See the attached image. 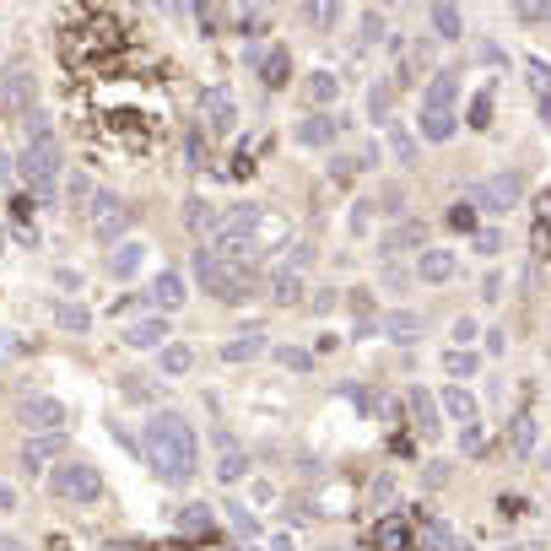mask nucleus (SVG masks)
<instances>
[{
  "label": "nucleus",
  "mask_w": 551,
  "mask_h": 551,
  "mask_svg": "<svg viewBox=\"0 0 551 551\" xmlns=\"http://www.w3.org/2000/svg\"><path fill=\"white\" fill-rule=\"evenodd\" d=\"M141 460L163 487H190L200 470V438L184 411H152L141 427Z\"/></svg>",
  "instance_id": "1"
},
{
  "label": "nucleus",
  "mask_w": 551,
  "mask_h": 551,
  "mask_svg": "<svg viewBox=\"0 0 551 551\" xmlns=\"http://www.w3.org/2000/svg\"><path fill=\"white\" fill-rule=\"evenodd\" d=\"M190 271H195V287L206 292V298L227 303V308H244L254 292H260V276H254V265H227L211 244H195Z\"/></svg>",
  "instance_id": "2"
},
{
  "label": "nucleus",
  "mask_w": 551,
  "mask_h": 551,
  "mask_svg": "<svg viewBox=\"0 0 551 551\" xmlns=\"http://www.w3.org/2000/svg\"><path fill=\"white\" fill-rule=\"evenodd\" d=\"M17 179L28 184L33 200H49L55 184L65 179V146H60V136L49 125L28 130V146H22V157H17Z\"/></svg>",
  "instance_id": "3"
},
{
  "label": "nucleus",
  "mask_w": 551,
  "mask_h": 551,
  "mask_svg": "<svg viewBox=\"0 0 551 551\" xmlns=\"http://www.w3.org/2000/svg\"><path fill=\"white\" fill-rule=\"evenodd\" d=\"M49 492L60 497V503H76V508H87V503H98L103 497V476H98V465H87V460H65L49 470Z\"/></svg>",
  "instance_id": "4"
},
{
  "label": "nucleus",
  "mask_w": 551,
  "mask_h": 551,
  "mask_svg": "<svg viewBox=\"0 0 551 551\" xmlns=\"http://www.w3.org/2000/svg\"><path fill=\"white\" fill-rule=\"evenodd\" d=\"M17 422L28 427V433H65L71 411H65V400L49 395V389H28V395H17Z\"/></svg>",
  "instance_id": "5"
},
{
  "label": "nucleus",
  "mask_w": 551,
  "mask_h": 551,
  "mask_svg": "<svg viewBox=\"0 0 551 551\" xmlns=\"http://www.w3.org/2000/svg\"><path fill=\"white\" fill-rule=\"evenodd\" d=\"M465 200H470V206H481V211H492V217H503L508 206H519V200H524V179H519V173H492V179L470 184Z\"/></svg>",
  "instance_id": "6"
},
{
  "label": "nucleus",
  "mask_w": 551,
  "mask_h": 551,
  "mask_svg": "<svg viewBox=\"0 0 551 551\" xmlns=\"http://www.w3.org/2000/svg\"><path fill=\"white\" fill-rule=\"evenodd\" d=\"M87 222H92V238H98V244H119V238L130 233V206L114 190H98V195H92Z\"/></svg>",
  "instance_id": "7"
},
{
  "label": "nucleus",
  "mask_w": 551,
  "mask_h": 551,
  "mask_svg": "<svg viewBox=\"0 0 551 551\" xmlns=\"http://www.w3.org/2000/svg\"><path fill=\"white\" fill-rule=\"evenodd\" d=\"M406 411H411V422H416V433H422V443H438L443 411H438V395H433V389L411 384V389H406Z\"/></svg>",
  "instance_id": "8"
},
{
  "label": "nucleus",
  "mask_w": 551,
  "mask_h": 551,
  "mask_svg": "<svg viewBox=\"0 0 551 551\" xmlns=\"http://www.w3.org/2000/svg\"><path fill=\"white\" fill-rule=\"evenodd\" d=\"M422 254L427 249V222H395V227H384V233H379V254H384V260H400V254Z\"/></svg>",
  "instance_id": "9"
},
{
  "label": "nucleus",
  "mask_w": 551,
  "mask_h": 551,
  "mask_svg": "<svg viewBox=\"0 0 551 551\" xmlns=\"http://www.w3.org/2000/svg\"><path fill=\"white\" fill-rule=\"evenodd\" d=\"M200 114H206L211 136H233V130H238V103H233V92H227V87H206Z\"/></svg>",
  "instance_id": "10"
},
{
  "label": "nucleus",
  "mask_w": 551,
  "mask_h": 551,
  "mask_svg": "<svg viewBox=\"0 0 551 551\" xmlns=\"http://www.w3.org/2000/svg\"><path fill=\"white\" fill-rule=\"evenodd\" d=\"M454 103H460V71L443 65V71H433V82L422 87V114H454Z\"/></svg>",
  "instance_id": "11"
},
{
  "label": "nucleus",
  "mask_w": 551,
  "mask_h": 551,
  "mask_svg": "<svg viewBox=\"0 0 551 551\" xmlns=\"http://www.w3.org/2000/svg\"><path fill=\"white\" fill-rule=\"evenodd\" d=\"M217 227H222V206H211L206 195L184 200V233H190L195 244H211V238H217Z\"/></svg>",
  "instance_id": "12"
},
{
  "label": "nucleus",
  "mask_w": 551,
  "mask_h": 551,
  "mask_svg": "<svg viewBox=\"0 0 551 551\" xmlns=\"http://www.w3.org/2000/svg\"><path fill=\"white\" fill-rule=\"evenodd\" d=\"M335 136H341V119L335 114H303L292 125V141L308 146V152H325V146H335Z\"/></svg>",
  "instance_id": "13"
},
{
  "label": "nucleus",
  "mask_w": 551,
  "mask_h": 551,
  "mask_svg": "<svg viewBox=\"0 0 551 551\" xmlns=\"http://www.w3.org/2000/svg\"><path fill=\"white\" fill-rule=\"evenodd\" d=\"M125 346H130V352H163V346H168V314H152V319L125 325Z\"/></svg>",
  "instance_id": "14"
},
{
  "label": "nucleus",
  "mask_w": 551,
  "mask_h": 551,
  "mask_svg": "<svg viewBox=\"0 0 551 551\" xmlns=\"http://www.w3.org/2000/svg\"><path fill=\"white\" fill-rule=\"evenodd\" d=\"M454 271H460V260H454L449 249H422L416 254V281H427V287H443V281H454Z\"/></svg>",
  "instance_id": "15"
},
{
  "label": "nucleus",
  "mask_w": 551,
  "mask_h": 551,
  "mask_svg": "<svg viewBox=\"0 0 551 551\" xmlns=\"http://www.w3.org/2000/svg\"><path fill=\"white\" fill-rule=\"evenodd\" d=\"M55 454H65V433H28L22 438V470H44V460H55Z\"/></svg>",
  "instance_id": "16"
},
{
  "label": "nucleus",
  "mask_w": 551,
  "mask_h": 551,
  "mask_svg": "<svg viewBox=\"0 0 551 551\" xmlns=\"http://www.w3.org/2000/svg\"><path fill=\"white\" fill-rule=\"evenodd\" d=\"M395 346H411V341H422V330H427V319L416 314V308H389L384 314V325H379Z\"/></svg>",
  "instance_id": "17"
},
{
  "label": "nucleus",
  "mask_w": 551,
  "mask_h": 551,
  "mask_svg": "<svg viewBox=\"0 0 551 551\" xmlns=\"http://www.w3.org/2000/svg\"><path fill=\"white\" fill-rule=\"evenodd\" d=\"M303 98L314 103V114H325L330 103L341 98V76H335V71H308L303 76Z\"/></svg>",
  "instance_id": "18"
},
{
  "label": "nucleus",
  "mask_w": 551,
  "mask_h": 551,
  "mask_svg": "<svg viewBox=\"0 0 551 551\" xmlns=\"http://www.w3.org/2000/svg\"><path fill=\"white\" fill-rule=\"evenodd\" d=\"M119 395H125V400H136V406H152V400L163 395V384H157V373L125 368V373H119Z\"/></svg>",
  "instance_id": "19"
},
{
  "label": "nucleus",
  "mask_w": 551,
  "mask_h": 551,
  "mask_svg": "<svg viewBox=\"0 0 551 551\" xmlns=\"http://www.w3.org/2000/svg\"><path fill=\"white\" fill-rule=\"evenodd\" d=\"M271 298H276V308H298L308 298V292H303V271L276 265V271H271Z\"/></svg>",
  "instance_id": "20"
},
{
  "label": "nucleus",
  "mask_w": 551,
  "mask_h": 551,
  "mask_svg": "<svg viewBox=\"0 0 551 551\" xmlns=\"http://www.w3.org/2000/svg\"><path fill=\"white\" fill-rule=\"evenodd\" d=\"M438 411L465 427V422H476V395H470L465 384H449V389H438Z\"/></svg>",
  "instance_id": "21"
},
{
  "label": "nucleus",
  "mask_w": 551,
  "mask_h": 551,
  "mask_svg": "<svg viewBox=\"0 0 551 551\" xmlns=\"http://www.w3.org/2000/svg\"><path fill=\"white\" fill-rule=\"evenodd\" d=\"M6 103H11V109H28V103H33V65L28 60H11L6 65Z\"/></svg>",
  "instance_id": "22"
},
{
  "label": "nucleus",
  "mask_w": 551,
  "mask_h": 551,
  "mask_svg": "<svg viewBox=\"0 0 551 551\" xmlns=\"http://www.w3.org/2000/svg\"><path fill=\"white\" fill-rule=\"evenodd\" d=\"M152 303L163 308V314H179L184 308V276L179 271H157L152 276Z\"/></svg>",
  "instance_id": "23"
},
{
  "label": "nucleus",
  "mask_w": 551,
  "mask_h": 551,
  "mask_svg": "<svg viewBox=\"0 0 551 551\" xmlns=\"http://www.w3.org/2000/svg\"><path fill=\"white\" fill-rule=\"evenodd\" d=\"M373 541H379V551H406V546L416 541V530H411V519L389 514V519H379V530H373Z\"/></svg>",
  "instance_id": "24"
},
{
  "label": "nucleus",
  "mask_w": 551,
  "mask_h": 551,
  "mask_svg": "<svg viewBox=\"0 0 551 551\" xmlns=\"http://www.w3.org/2000/svg\"><path fill=\"white\" fill-rule=\"evenodd\" d=\"M217 449H222V465H217V481H238L249 470V454L238 449L233 433H217Z\"/></svg>",
  "instance_id": "25"
},
{
  "label": "nucleus",
  "mask_w": 551,
  "mask_h": 551,
  "mask_svg": "<svg viewBox=\"0 0 551 551\" xmlns=\"http://www.w3.org/2000/svg\"><path fill=\"white\" fill-rule=\"evenodd\" d=\"M190 368H195V352L184 341H168L163 352H157V373H163V379H184Z\"/></svg>",
  "instance_id": "26"
},
{
  "label": "nucleus",
  "mask_w": 551,
  "mask_h": 551,
  "mask_svg": "<svg viewBox=\"0 0 551 551\" xmlns=\"http://www.w3.org/2000/svg\"><path fill=\"white\" fill-rule=\"evenodd\" d=\"M476 368H481V352H470V346H449V352H443V373H449L454 384H470Z\"/></svg>",
  "instance_id": "27"
},
{
  "label": "nucleus",
  "mask_w": 551,
  "mask_h": 551,
  "mask_svg": "<svg viewBox=\"0 0 551 551\" xmlns=\"http://www.w3.org/2000/svg\"><path fill=\"white\" fill-rule=\"evenodd\" d=\"M508 454H535V411H514V422H508Z\"/></svg>",
  "instance_id": "28"
},
{
  "label": "nucleus",
  "mask_w": 551,
  "mask_h": 551,
  "mask_svg": "<svg viewBox=\"0 0 551 551\" xmlns=\"http://www.w3.org/2000/svg\"><path fill=\"white\" fill-rule=\"evenodd\" d=\"M265 352V330H249V335H233V341L222 346V362H249V357H260Z\"/></svg>",
  "instance_id": "29"
},
{
  "label": "nucleus",
  "mask_w": 551,
  "mask_h": 551,
  "mask_svg": "<svg viewBox=\"0 0 551 551\" xmlns=\"http://www.w3.org/2000/svg\"><path fill=\"white\" fill-rule=\"evenodd\" d=\"M416 546H422V551H449L454 546V530L443 519H422V524H416Z\"/></svg>",
  "instance_id": "30"
},
{
  "label": "nucleus",
  "mask_w": 551,
  "mask_h": 551,
  "mask_svg": "<svg viewBox=\"0 0 551 551\" xmlns=\"http://www.w3.org/2000/svg\"><path fill=\"white\" fill-rule=\"evenodd\" d=\"M292 238V227H287V217H276V211H265L260 217V227H254V249H271V244H287Z\"/></svg>",
  "instance_id": "31"
},
{
  "label": "nucleus",
  "mask_w": 551,
  "mask_h": 551,
  "mask_svg": "<svg viewBox=\"0 0 551 551\" xmlns=\"http://www.w3.org/2000/svg\"><path fill=\"white\" fill-rule=\"evenodd\" d=\"M384 136H389V152H395V163H416V136H411V130L406 125H400V119H389V125H384Z\"/></svg>",
  "instance_id": "32"
},
{
  "label": "nucleus",
  "mask_w": 551,
  "mask_h": 551,
  "mask_svg": "<svg viewBox=\"0 0 551 551\" xmlns=\"http://www.w3.org/2000/svg\"><path fill=\"white\" fill-rule=\"evenodd\" d=\"M454 130H460V119H454V114H422V141L443 146V141H454Z\"/></svg>",
  "instance_id": "33"
},
{
  "label": "nucleus",
  "mask_w": 551,
  "mask_h": 551,
  "mask_svg": "<svg viewBox=\"0 0 551 551\" xmlns=\"http://www.w3.org/2000/svg\"><path fill=\"white\" fill-rule=\"evenodd\" d=\"M55 325L87 335V330H92V308H82V303H55Z\"/></svg>",
  "instance_id": "34"
},
{
  "label": "nucleus",
  "mask_w": 551,
  "mask_h": 551,
  "mask_svg": "<svg viewBox=\"0 0 551 551\" xmlns=\"http://www.w3.org/2000/svg\"><path fill=\"white\" fill-rule=\"evenodd\" d=\"M211 524H217V514H211L206 503H190V508L179 514V530H184V535H211Z\"/></svg>",
  "instance_id": "35"
},
{
  "label": "nucleus",
  "mask_w": 551,
  "mask_h": 551,
  "mask_svg": "<svg viewBox=\"0 0 551 551\" xmlns=\"http://www.w3.org/2000/svg\"><path fill=\"white\" fill-rule=\"evenodd\" d=\"M287 71H292V55H287V49H271V55H265V65H260L265 87H281V82H287Z\"/></svg>",
  "instance_id": "36"
},
{
  "label": "nucleus",
  "mask_w": 551,
  "mask_h": 551,
  "mask_svg": "<svg viewBox=\"0 0 551 551\" xmlns=\"http://www.w3.org/2000/svg\"><path fill=\"white\" fill-rule=\"evenodd\" d=\"M271 357L287 373H308V368H314V352H303V346H271Z\"/></svg>",
  "instance_id": "37"
},
{
  "label": "nucleus",
  "mask_w": 551,
  "mask_h": 551,
  "mask_svg": "<svg viewBox=\"0 0 551 551\" xmlns=\"http://www.w3.org/2000/svg\"><path fill=\"white\" fill-rule=\"evenodd\" d=\"M524 82H530L535 98H551V65L530 55V60H524Z\"/></svg>",
  "instance_id": "38"
},
{
  "label": "nucleus",
  "mask_w": 551,
  "mask_h": 551,
  "mask_svg": "<svg viewBox=\"0 0 551 551\" xmlns=\"http://www.w3.org/2000/svg\"><path fill=\"white\" fill-rule=\"evenodd\" d=\"M141 260H146V249H141V244H125V249H114V265H109V271L125 281V276L141 271Z\"/></svg>",
  "instance_id": "39"
},
{
  "label": "nucleus",
  "mask_w": 551,
  "mask_h": 551,
  "mask_svg": "<svg viewBox=\"0 0 551 551\" xmlns=\"http://www.w3.org/2000/svg\"><path fill=\"white\" fill-rule=\"evenodd\" d=\"M433 28H438L443 38H460L465 22H460V11H454V6H433Z\"/></svg>",
  "instance_id": "40"
},
{
  "label": "nucleus",
  "mask_w": 551,
  "mask_h": 551,
  "mask_svg": "<svg viewBox=\"0 0 551 551\" xmlns=\"http://www.w3.org/2000/svg\"><path fill=\"white\" fill-rule=\"evenodd\" d=\"M368 114L379 119V125H389V119H395V98H389V87H373V92H368Z\"/></svg>",
  "instance_id": "41"
},
{
  "label": "nucleus",
  "mask_w": 551,
  "mask_h": 551,
  "mask_svg": "<svg viewBox=\"0 0 551 551\" xmlns=\"http://www.w3.org/2000/svg\"><path fill=\"white\" fill-rule=\"evenodd\" d=\"M92 195H98V190H92V179H87V173H76V179L65 184V206H71V211H76V206H87Z\"/></svg>",
  "instance_id": "42"
},
{
  "label": "nucleus",
  "mask_w": 551,
  "mask_h": 551,
  "mask_svg": "<svg viewBox=\"0 0 551 551\" xmlns=\"http://www.w3.org/2000/svg\"><path fill=\"white\" fill-rule=\"evenodd\" d=\"M373 211H379V200H357V206H352V222H346V227H352V233L362 238V233L373 227Z\"/></svg>",
  "instance_id": "43"
},
{
  "label": "nucleus",
  "mask_w": 551,
  "mask_h": 551,
  "mask_svg": "<svg viewBox=\"0 0 551 551\" xmlns=\"http://www.w3.org/2000/svg\"><path fill=\"white\" fill-rule=\"evenodd\" d=\"M449 227H454V233H470V227H476V206H470V200L449 206Z\"/></svg>",
  "instance_id": "44"
},
{
  "label": "nucleus",
  "mask_w": 551,
  "mask_h": 551,
  "mask_svg": "<svg viewBox=\"0 0 551 551\" xmlns=\"http://www.w3.org/2000/svg\"><path fill=\"white\" fill-rule=\"evenodd\" d=\"M460 449H465V454H481V449H487V433H481V422H465V427H460Z\"/></svg>",
  "instance_id": "45"
},
{
  "label": "nucleus",
  "mask_w": 551,
  "mask_h": 551,
  "mask_svg": "<svg viewBox=\"0 0 551 551\" xmlns=\"http://www.w3.org/2000/svg\"><path fill=\"white\" fill-rule=\"evenodd\" d=\"M357 168H362V157H330V179L335 184H352Z\"/></svg>",
  "instance_id": "46"
},
{
  "label": "nucleus",
  "mask_w": 551,
  "mask_h": 551,
  "mask_svg": "<svg viewBox=\"0 0 551 551\" xmlns=\"http://www.w3.org/2000/svg\"><path fill=\"white\" fill-rule=\"evenodd\" d=\"M227 519L238 524V535H260V519L249 514V508H238V503H227Z\"/></svg>",
  "instance_id": "47"
},
{
  "label": "nucleus",
  "mask_w": 551,
  "mask_h": 551,
  "mask_svg": "<svg viewBox=\"0 0 551 551\" xmlns=\"http://www.w3.org/2000/svg\"><path fill=\"white\" fill-rule=\"evenodd\" d=\"M308 260H314V244H308V238H303V244H292L287 254H281V265H292V271H303Z\"/></svg>",
  "instance_id": "48"
},
{
  "label": "nucleus",
  "mask_w": 551,
  "mask_h": 551,
  "mask_svg": "<svg viewBox=\"0 0 551 551\" xmlns=\"http://www.w3.org/2000/svg\"><path fill=\"white\" fill-rule=\"evenodd\" d=\"M476 319H470V314H460V319H454V346H470V341H476Z\"/></svg>",
  "instance_id": "49"
},
{
  "label": "nucleus",
  "mask_w": 551,
  "mask_h": 551,
  "mask_svg": "<svg viewBox=\"0 0 551 551\" xmlns=\"http://www.w3.org/2000/svg\"><path fill=\"white\" fill-rule=\"evenodd\" d=\"M368 492H373V503H395V476H379Z\"/></svg>",
  "instance_id": "50"
},
{
  "label": "nucleus",
  "mask_w": 551,
  "mask_h": 551,
  "mask_svg": "<svg viewBox=\"0 0 551 551\" xmlns=\"http://www.w3.org/2000/svg\"><path fill=\"white\" fill-rule=\"evenodd\" d=\"M519 17L524 22H551V6L546 0H530V6H519Z\"/></svg>",
  "instance_id": "51"
},
{
  "label": "nucleus",
  "mask_w": 551,
  "mask_h": 551,
  "mask_svg": "<svg viewBox=\"0 0 551 551\" xmlns=\"http://www.w3.org/2000/svg\"><path fill=\"white\" fill-rule=\"evenodd\" d=\"M384 287H389V292H406V287H411V276H406V271H395V260H389V271H384Z\"/></svg>",
  "instance_id": "52"
},
{
  "label": "nucleus",
  "mask_w": 551,
  "mask_h": 551,
  "mask_svg": "<svg viewBox=\"0 0 551 551\" xmlns=\"http://www.w3.org/2000/svg\"><path fill=\"white\" fill-rule=\"evenodd\" d=\"M335 308V292L325 287V292H314V298H308V314H330Z\"/></svg>",
  "instance_id": "53"
},
{
  "label": "nucleus",
  "mask_w": 551,
  "mask_h": 551,
  "mask_svg": "<svg viewBox=\"0 0 551 551\" xmlns=\"http://www.w3.org/2000/svg\"><path fill=\"white\" fill-rule=\"evenodd\" d=\"M362 38H384V17H379V11H368V17H362Z\"/></svg>",
  "instance_id": "54"
},
{
  "label": "nucleus",
  "mask_w": 551,
  "mask_h": 551,
  "mask_svg": "<svg viewBox=\"0 0 551 551\" xmlns=\"http://www.w3.org/2000/svg\"><path fill=\"white\" fill-rule=\"evenodd\" d=\"M443 481H449V465L433 460V465H427V487H443Z\"/></svg>",
  "instance_id": "55"
},
{
  "label": "nucleus",
  "mask_w": 551,
  "mask_h": 551,
  "mask_svg": "<svg viewBox=\"0 0 551 551\" xmlns=\"http://www.w3.org/2000/svg\"><path fill=\"white\" fill-rule=\"evenodd\" d=\"M11 508H17V492H11L6 481H0V514H11Z\"/></svg>",
  "instance_id": "56"
},
{
  "label": "nucleus",
  "mask_w": 551,
  "mask_h": 551,
  "mask_svg": "<svg viewBox=\"0 0 551 551\" xmlns=\"http://www.w3.org/2000/svg\"><path fill=\"white\" fill-rule=\"evenodd\" d=\"M0 551H33L28 541H17V535H0Z\"/></svg>",
  "instance_id": "57"
},
{
  "label": "nucleus",
  "mask_w": 551,
  "mask_h": 551,
  "mask_svg": "<svg viewBox=\"0 0 551 551\" xmlns=\"http://www.w3.org/2000/svg\"><path fill=\"white\" fill-rule=\"evenodd\" d=\"M11 346H17V335H11V330H0V362L11 357Z\"/></svg>",
  "instance_id": "58"
},
{
  "label": "nucleus",
  "mask_w": 551,
  "mask_h": 551,
  "mask_svg": "<svg viewBox=\"0 0 551 551\" xmlns=\"http://www.w3.org/2000/svg\"><path fill=\"white\" fill-rule=\"evenodd\" d=\"M11 173H17V163H11V157H0V184H11Z\"/></svg>",
  "instance_id": "59"
},
{
  "label": "nucleus",
  "mask_w": 551,
  "mask_h": 551,
  "mask_svg": "<svg viewBox=\"0 0 551 551\" xmlns=\"http://www.w3.org/2000/svg\"><path fill=\"white\" fill-rule=\"evenodd\" d=\"M541 119H546V125H551V98H541Z\"/></svg>",
  "instance_id": "60"
},
{
  "label": "nucleus",
  "mask_w": 551,
  "mask_h": 551,
  "mask_svg": "<svg viewBox=\"0 0 551 551\" xmlns=\"http://www.w3.org/2000/svg\"><path fill=\"white\" fill-rule=\"evenodd\" d=\"M449 551H470V541H460V535H454V546Z\"/></svg>",
  "instance_id": "61"
},
{
  "label": "nucleus",
  "mask_w": 551,
  "mask_h": 551,
  "mask_svg": "<svg viewBox=\"0 0 551 551\" xmlns=\"http://www.w3.org/2000/svg\"><path fill=\"white\" fill-rule=\"evenodd\" d=\"M0 254H6V222H0Z\"/></svg>",
  "instance_id": "62"
},
{
  "label": "nucleus",
  "mask_w": 551,
  "mask_h": 551,
  "mask_svg": "<svg viewBox=\"0 0 551 551\" xmlns=\"http://www.w3.org/2000/svg\"><path fill=\"white\" fill-rule=\"evenodd\" d=\"M503 551H519V546H503Z\"/></svg>",
  "instance_id": "63"
}]
</instances>
